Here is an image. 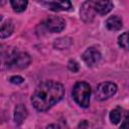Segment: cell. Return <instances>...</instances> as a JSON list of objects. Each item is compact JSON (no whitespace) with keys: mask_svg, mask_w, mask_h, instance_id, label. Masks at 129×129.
<instances>
[{"mask_svg":"<svg viewBox=\"0 0 129 129\" xmlns=\"http://www.w3.org/2000/svg\"><path fill=\"white\" fill-rule=\"evenodd\" d=\"M10 4L15 12H22L27 7V1L25 0H11Z\"/></svg>","mask_w":129,"mask_h":129,"instance_id":"obj_15","label":"cell"},{"mask_svg":"<svg viewBox=\"0 0 129 129\" xmlns=\"http://www.w3.org/2000/svg\"><path fill=\"white\" fill-rule=\"evenodd\" d=\"M10 83H12V84H15V85H19V84H21V83H23V81H24V79L22 78V77H20V76H13V77H11L10 78Z\"/></svg>","mask_w":129,"mask_h":129,"instance_id":"obj_19","label":"cell"},{"mask_svg":"<svg viewBox=\"0 0 129 129\" xmlns=\"http://www.w3.org/2000/svg\"><path fill=\"white\" fill-rule=\"evenodd\" d=\"M73 43V40L71 37H60V38H57L54 40L53 42V47L56 48V49H64V48H68L72 45Z\"/></svg>","mask_w":129,"mask_h":129,"instance_id":"obj_14","label":"cell"},{"mask_svg":"<svg viewBox=\"0 0 129 129\" xmlns=\"http://www.w3.org/2000/svg\"><path fill=\"white\" fill-rule=\"evenodd\" d=\"M27 116H28V111H27L26 106L23 104L16 105L14 109V121L16 125H21Z\"/></svg>","mask_w":129,"mask_h":129,"instance_id":"obj_10","label":"cell"},{"mask_svg":"<svg viewBox=\"0 0 129 129\" xmlns=\"http://www.w3.org/2000/svg\"><path fill=\"white\" fill-rule=\"evenodd\" d=\"M2 20V15H0V21Z\"/></svg>","mask_w":129,"mask_h":129,"instance_id":"obj_23","label":"cell"},{"mask_svg":"<svg viewBox=\"0 0 129 129\" xmlns=\"http://www.w3.org/2000/svg\"><path fill=\"white\" fill-rule=\"evenodd\" d=\"M17 48L0 44V72L14 69V57Z\"/></svg>","mask_w":129,"mask_h":129,"instance_id":"obj_3","label":"cell"},{"mask_svg":"<svg viewBox=\"0 0 129 129\" xmlns=\"http://www.w3.org/2000/svg\"><path fill=\"white\" fill-rule=\"evenodd\" d=\"M89 126V123L87 120H83L80 122L79 124V129H87V127Z\"/></svg>","mask_w":129,"mask_h":129,"instance_id":"obj_20","label":"cell"},{"mask_svg":"<svg viewBox=\"0 0 129 129\" xmlns=\"http://www.w3.org/2000/svg\"><path fill=\"white\" fill-rule=\"evenodd\" d=\"M40 4L46 6L51 11H67L72 8V3L70 1H42Z\"/></svg>","mask_w":129,"mask_h":129,"instance_id":"obj_9","label":"cell"},{"mask_svg":"<svg viewBox=\"0 0 129 129\" xmlns=\"http://www.w3.org/2000/svg\"><path fill=\"white\" fill-rule=\"evenodd\" d=\"M118 44L124 48V49H128V32L125 31L123 32L119 37H118Z\"/></svg>","mask_w":129,"mask_h":129,"instance_id":"obj_16","label":"cell"},{"mask_svg":"<svg viewBox=\"0 0 129 129\" xmlns=\"http://www.w3.org/2000/svg\"><path fill=\"white\" fill-rule=\"evenodd\" d=\"M63 95L64 88L60 83L54 81H45L38 85L33 92L31 103L37 111L44 112L59 102Z\"/></svg>","mask_w":129,"mask_h":129,"instance_id":"obj_1","label":"cell"},{"mask_svg":"<svg viewBox=\"0 0 129 129\" xmlns=\"http://www.w3.org/2000/svg\"><path fill=\"white\" fill-rule=\"evenodd\" d=\"M31 61L30 55L22 50L17 49L15 52V57H14V69H25L29 66Z\"/></svg>","mask_w":129,"mask_h":129,"instance_id":"obj_8","label":"cell"},{"mask_svg":"<svg viewBox=\"0 0 129 129\" xmlns=\"http://www.w3.org/2000/svg\"><path fill=\"white\" fill-rule=\"evenodd\" d=\"M117 92V86L116 84L112 82H103L100 83L95 91L96 99L99 101L107 100L111 97H113Z\"/></svg>","mask_w":129,"mask_h":129,"instance_id":"obj_4","label":"cell"},{"mask_svg":"<svg viewBox=\"0 0 129 129\" xmlns=\"http://www.w3.org/2000/svg\"><path fill=\"white\" fill-rule=\"evenodd\" d=\"M110 120L113 124H118L120 119H121V113L118 109H114L110 112Z\"/></svg>","mask_w":129,"mask_h":129,"instance_id":"obj_17","label":"cell"},{"mask_svg":"<svg viewBox=\"0 0 129 129\" xmlns=\"http://www.w3.org/2000/svg\"><path fill=\"white\" fill-rule=\"evenodd\" d=\"M120 129H128V118H127V115H126V117H125V119H124Z\"/></svg>","mask_w":129,"mask_h":129,"instance_id":"obj_21","label":"cell"},{"mask_svg":"<svg viewBox=\"0 0 129 129\" xmlns=\"http://www.w3.org/2000/svg\"><path fill=\"white\" fill-rule=\"evenodd\" d=\"M68 68H69V70H70L71 72H73V73H78L79 70H80L79 63H78L76 60H74V59L69 60V62H68Z\"/></svg>","mask_w":129,"mask_h":129,"instance_id":"obj_18","label":"cell"},{"mask_svg":"<svg viewBox=\"0 0 129 129\" xmlns=\"http://www.w3.org/2000/svg\"><path fill=\"white\" fill-rule=\"evenodd\" d=\"M80 15H81L82 20L86 23H90L94 20L96 11L93 6V1H87L82 4L81 10H80Z\"/></svg>","mask_w":129,"mask_h":129,"instance_id":"obj_7","label":"cell"},{"mask_svg":"<svg viewBox=\"0 0 129 129\" xmlns=\"http://www.w3.org/2000/svg\"><path fill=\"white\" fill-rule=\"evenodd\" d=\"M101 56L102 55H101L100 50L93 46L88 47L82 54V58L88 67H93V66L97 64L100 61Z\"/></svg>","mask_w":129,"mask_h":129,"instance_id":"obj_5","label":"cell"},{"mask_svg":"<svg viewBox=\"0 0 129 129\" xmlns=\"http://www.w3.org/2000/svg\"><path fill=\"white\" fill-rule=\"evenodd\" d=\"M93 6L97 13L105 15L112 10L113 3L111 1H93Z\"/></svg>","mask_w":129,"mask_h":129,"instance_id":"obj_11","label":"cell"},{"mask_svg":"<svg viewBox=\"0 0 129 129\" xmlns=\"http://www.w3.org/2000/svg\"><path fill=\"white\" fill-rule=\"evenodd\" d=\"M106 26L109 30H112V31H118L122 28L123 26V21L122 19L117 16V15H113V16H110L107 20H106Z\"/></svg>","mask_w":129,"mask_h":129,"instance_id":"obj_12","label":"cell"},{"mask_svg":"<svg viewBox=\"0 0 129 129\" xmlns=\"http://www.w3.org/2000/svg\"><path fill=\"white\" fill-rule=\"evenodd\" d=\"M45 26L50 32H60L66 27V21L58 16H50L45 20Z\"/></svg>","mask_w":129,"mask_h":129,"instance_id":"obj_6","label":"cell"},{"mask_svg":"<svg viewBox=\"0 0 129 129\" xmlns=\"http://www.w3.org/2000/svg\"><path fill=\"white\" fill-rule=\"evenodd\" d=\"M91 97V87L86 82H78L73 88V98L76 103L83 107L88 108L90 105Z\"/></svg>","mask_w":129,"mask_h":129,"instance_id":"obj_2","label":"cell"},{"mask_svg":"<svg viewBox=\"0 0 129 129\" xmlns=\"http://www.w3.org/2000/svg\"><path fill=\"white\" fill-rule=\"evenodd\" d=\"M13 30H14V24H13V22L11 20L6 21L0 27V38L1 39H4V38L9 37L12 34Z\"/></svg>","mask_w":129,"mask_h":129,"instance_id":"obj_13","label":"cell"},{"mask_svg":"<svg viewBox=\"0 0 129 129\" xmlns=\"http://www.w3.org/2000/svg\"><path fill=\"white\" fill-rule=\"evenodd\" d=\"M5 119H6V114H5V112L2 111V110H0V123H2Z\"/></svg>","mask_w":129,"mask_h":129,"instance_id":"obj_22","label":"cell"}]
</instances>
